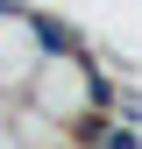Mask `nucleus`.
Returning <instances> with one entry per match:
<instances>
[{
  "instance_id": "1",
  "label": "nucleus",
  "mask_w": 142,
  "mask_h": 149,
  "mask_svg": "<svg viewBox=\"0 0 142 149\" xmlns=\"http://www.w3.org/2000/svg\"><path fill=\"white\" fill-rule=\"evenodd\" d=\"M50 43H43V14L0 7V92H22L36 71H43Z\"/></svg>"
},
{
  "instance_id": "2",
  "label": "nucleus",
  "mask_w": 142,
  "mask_h": 149,
  "mask_svg": "<svg viewBox=\"0 0 142 149\" xmlns=\"http://www.w3.org/2000/svg\"><path fill=\"white\" fill-rule=\"evenodd\" d=\"M0 149H14V142H7V135H0Z\"/></svg>"
}]
</instances>
